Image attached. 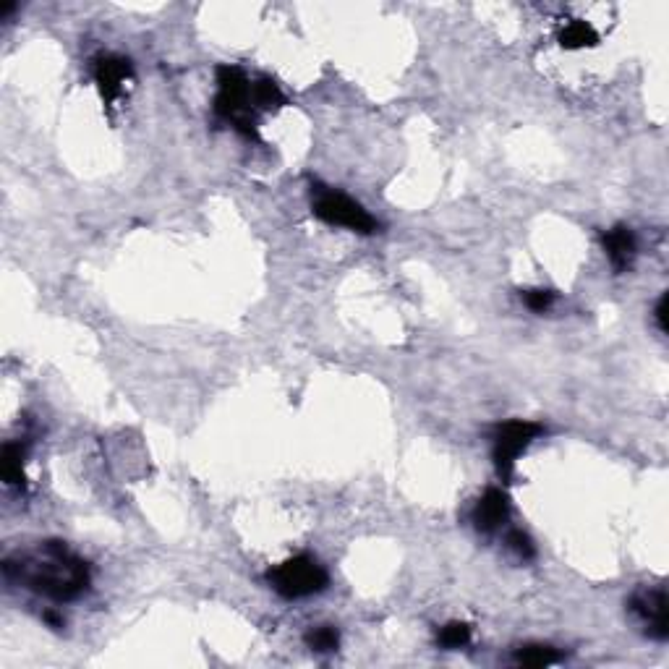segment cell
Here are the masks:
<instances>
[{"label":"cell","instance_id":"cell-1","mask_svg":"<svg viewBox=\"0 0 669 669\" xmlns=\"http://www.w3.org/2000/svg\"><path fill=\"white\" fill-rule=\"evenodd\" d=\"M3 575L53 602H74L89 588V565L61 541H48L29 555L8 557Z\"/></svg>","mask_w":669,"mask_h":669},{"label":"cell","instance_id":"cell-2","mask_svg":"<svg viewBox=\"0 0 669 669\" xmlns=\"http://www.w3.org/2000/svg\"><path fill=\"white\" fill-rule=\"evenodd\" d=\"M215 115L230 123L246 139H259V113L251 102V79L244 68L217 66Z\"/></svg>","mask_w":669,"mask_h":669},{"label":"cell","instance_id":"cell-3","mask_svg":"<svg viewBox=\"0 0 669 669\" xmlns=\"http://www.w3.org/2000/svg\"><path fill=\"white\" fill-rule=\"evenodd\" d=\"M267 583L285 599H306V596L325 591L330 575L314 557L298 555L285 560L278 568H272L267 573Z\"/></svg>","mask_w":669,"mask_h":669},{"label":"cell","instance_id":"cell-4","mask_svg":"<svg viewBox=\"0 0 669 669\" xmlns=\"http://www.w3.org/2000/svg\"><path fill=\"white\" fill-rule=\"evenodd\" d=\"M311 212L319 220H325L327 225L348 228L353 233H374L379 228L377 220L359 202H353L351 196L327 189V186H314L311 189Z\"/></svg>","mask_w":669,"mask_h":669},{"label":"cell","instance_id":"cell-5","mask_svg":"<svg viewBox=\"0 0 669 669\" xmlns=\"http://www.w3.org/2000/svg\"><path fill=\"white\" fill-rule=\"evenodd\" d=\"M544 432V426L536 424V421H523L513 419L505 421V424H497L492 429V458L494 466H497V474L502 479H510L513 476V468L518 463L526 447Z\"/></svg>","mask_w":669,"mask_h":669},{"label":"cell","instance_id":"cell-6","mask_svg":"<svg viewBox=\"0 0 669 669\" xmlns=\"http://www.w3.org/2000/svg\"><path fill=\"white\" fill-rule=\"evenodd\" d=\"M628 609L641 622L643 633L654 641H667L669 638V617H667V591L664 586H646L638 588L630 596Z\"/></svg>","mask_w":669,"mask_h":669},{"label":"cell","instance_id":"cell-7","mask_svg":"<svg viewBox=\"0 0 669 669\" xmlns=\"http://www.w3.org/2000/svg\"><path fill=\"white\" fill-rule=\"evenodd\" d=\"M95 66H92V74H95L97 89H100L102 102L108 108H118V102L126 97L131 82H134V68H131L129 58L115 53H102L97 55Z\"/></svg>","mask_w":669,"mask_h":669},{"label":"cell","instance_id":"cell-8","mask_svg":"<svg viewBox=\"0 0 669 669\" xmlns=\"http://www.w3.org/2000/svg\"><path fill=\"white\" fill-rule=\"evenodd\" d=\"M507 518H510L507 494L497 487H489L474 507V526L479 528L481 534H494V531H500L505 526Z\"/></svg>","mask_w":669,"mask_h":669},{"label":"cell","instance_id":"cell-9","mask_svg":"<svg viewBox=\"0 0 669 669\" xmlns=\"http://www.w3.org/2000/svg\"><path fill=\"white\" fill-rule=\"evenodd\" d=\"M604 251H607L609 264L615 267V272H628L636 262L638 254V244L636 236H633V230L628 225H615V228H609L607 233L602 236Z\"/></svg>","mask_w":669,"mask_h":669},{"label":"cell","instance_id":"cell-10","mask_svg":"<svg viewBox=\"0 0 669 669\" xmlns=\"http://www.w3.org/2000/svg\"><path fill=\"white\" fill-rule=\"evenodd\" d=\"M251 102L257 113H272V110L285 108L288 105V97L283 95V89L278 84L267 79V76H259V79H251Z\"/></svg>","mask_w":669,"mask_h":669},{"label":"cell","instance_id":"cell-11","mask_svg":"<svg viewBox=\"0 0 669 669\" xmlns=\"http://www.w3.org/2000/svg\"><path fill=\"white\" fill-rule=\"evenodd\" d=\"M24 460H27V447L19 442H8L3 447V481L8 487L24 489L27 487V474H24Z\"/></svg>","mask_w":669,"mask_h":669},{"label":"cell","instance_id":"cell-12","mask_svg":"<svg viewBox=\"0 0 669 669\" xmlns=\"http://www.w3.org/2000/svg\"><path fill=\"white\" fill-rule=\"evenodd\" d=\"M562 656L555 646H547V643H528L515 651V662L523 664V667H549V664H557Z\"/></svg>","mask_w":669,"mask_h":669},{"label":"cell","instance_id":"cell-13","mask_svg":"<svg viewBox=\"0 0 669 669\" xmlns=\"http://www.w3.org/2000/svg\"><path fill=\"white\" fill-rule=\"evenodd\" d=\"M306 646L317 654H330V651H338L340 646V633L332 625H319V628L309 630L306 633Z\"/></svg>","mask_w":669,"mask_h":669},{"label":"cell","instance_id":"cell-14","mask_svg":"<svg viewBox=\"0 0 669 669\" xmlns=\"http://www.w3.org/2000/svg\"><path fill=\"white\" fill-rule=\"evenodd\" d=\"M437 641H440L442 649H463L471 643V625L468 622H447L445 628L437 633Z\"/></svg>","mask_w":669,"mask_h":669},{"label":"cell","instance_id":"cell-15","mask_svg":"<svg viewBox=\"0 0 669 669\" xmlns=\"http://www.w3.org/2000/svg\"><path fill=\"white\" fill-rule=\"evenodd\" d=\"M505 544L513 549L515 555L521 557V560H534V557H536L534 541H531V536H528V534H523L521 528H513V531H507Z\"/></svg>","mask_w":669,"mask_h":669},{"label":"cell","instance_id":"cell-16","mask_svg":"<svg viewBox=\"0 0 669 669\" xmlns=\"http://www.w3.org/2000/svg\"><path fill=\"white\" fill-rule=\"evenodd\" d=\"M523 304H526L531 311H536V314H544V311L552 309V304H555V293L544 291V288L526 291L523 293Z\"/></svg>","mask_w":669,"mask_h":669},{"label":"cell","instance_id":"cell-17","mask_svg":"<svg viewBox=\"0 0 669 669\" xmlns=\"http://www.w3.org/2000/svg\"><path fill=\"white\" fill-rule=\"evenodd\" d=\"M654 319H656V325H659V330L667 332V296H662L659 301H656Z\"/></svg>","mask_w":669,"mask_h":669}]
</instances>
